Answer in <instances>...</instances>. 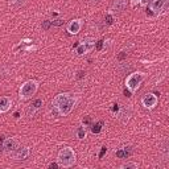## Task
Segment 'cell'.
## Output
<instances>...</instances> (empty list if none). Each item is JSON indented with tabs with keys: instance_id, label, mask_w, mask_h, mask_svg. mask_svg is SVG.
<instances>
[{
	"instance_id": "2",
	"label": "cell",
	"mask_w": 169,
	"mask_h": 169,
	"mask_svg": "<svg viewBox=\"0 0 169 169\" xmlns=\"http://www.w3.org/2000/svg\"><path fill=\"white\" fill-rule=\"evenodd\" d=\"M57 163L59 167L62 168H70L77 163V155L73 148L70 147H63L59 149L58 152V157H57Z\"/></svg>"
},
{
	"instance_id": "23",
	"label": "cell",
	"mask_w": 169,
	"mask_h": 169,
	"mask_svg": "<svg viewBox=\"0 0 169 169\" xmlns=\"http://www.w3.org/2000/svg\"><path fill=\"white\" fill-rule=\"evenodd\" d=\"M126 57H127V53H126V52H120V54L118 56V59H119V61H123V59L126 58Z\"/></svg>"
},
{
	"instance_id": "28",
	"label": "cell",
	"mask_w": 169,
	"mask_h": 169,
	"mask_svg": "<svg viewBox=\"0 0 169 169\" xmlns=\"http://www.w3.org/2000/svg\"><path fill=\"white\" fill-rule=\"evenodd\" d=\"M82 122H83V124H90L91 119L88 118V116H86V118H83V120H82Z\"/></svg>"
},
{
	"instance_id": "9",
	"label": "cell",
	"mask_w": 169,
	"mask_h": 169,
	"mask_svg": "<svg viewBox=\"0 0 169 169\" xmlns=\"http://www.w3.org/2000/svg\"><path fill=\"white\" fill-rule=\"evenodd\" d=\"M82 28V20H71V21L67 24V32L70 34H77L79 33Z\"/></svg>"
},
{
	"instance_id": "8",
	"label": "cell",
	"mask_w": 169,
	"mask_h": 169,
	"mask_svg": "<svg viewBox=\"0 0 169 169\" xmlns=\"http://www.w3.org/2000/svg\"><path fill=\"white\" fill-rule=\"evenodd\" d=\"M31 155V151L28 147H20L16 148L15 151L11 152V156L13 160H17V161H23V160H27Z\"/></svg>"
},
{
	"instance_id": "27",
	"label": "cell",
	"mask_w": 169,
	"mask_h": 169,
	"mask_svg": "<svg viewBox=\"0 0 169 169\" xmlns=\"http://www.w3.org/2000/svg\"><path fill=\"white\" fill-rule=\"evenodd\" d=\"M84 74H86V73H84V71H83V70H81V71H78V75H77V78H78V79H81V78H83V77H84Z\"/></svg>"
},
{
	"instance_id": "10",
	"label": "cell",
	"mask_w": 169,
	"mask_h": 169,
	"mask_svg": "<svg viewBox=\"0 0 169 169\" xmlns=\"http://www.w3.org/2000/svg\"><path fill=\"white\" fill-rule=\"evenodd\" d=\"M126 8H127V0H115L112 3L110 11L112 13H119V12H123Z\"/></svg>"
},
{
	"instance_id": "29",
	"label": "cell",
	"mask_w": 169,
	"mask_h": 169,
	"mask_svg": "<svg viewBox=\"0 0 169 169\" xmlns=\"http://www.w3.org/2000/svg\"><path fill=\"white\" fill-rule=\"evenodd\" d=\"M124 94H126L127 96H131V95H132V92H131L130 90H128V88H126V90H124Z\"/></svg>"
},
{
	"instance_id": "16",
	"label": "cell",
	"mask_w": 169,
	"mask_h": 169,
	"mask_svg": "<svg viewBox=\"0 0 169 169\" xmlns=\"http://www.w3.org/2000/svg\"><path fill=\"white\" fill-rule=\"evenodd\" d=\"M77 138L78 139H84V138H86V130H84V127H78L77 128Z\"/></svg>"
},
{
	"instance_id": "12",
	"label": "cell",
	"mask_w": 169,
	"mask_h": 169,
	"mask_svg": "<svg viewBox=\"0 0 169 169\" xmlns=\"http://www.w3.org/2000/svg\"><path fill=\"white\" fill-rule=\"evenodd\" d=\"M41 106H42V99H40V98H37V99H34L33 102H32L29 106H28V108H27V112H28V115H33L36 111L37 110H40L41 108Z\"/></svg>"
},
{
	"instance_id": "11",
	"label": "cell",
	"mask_w": 169,
	"mask_h": 169,
	"mask_svg": "<svg viewBox=\"0 0 169 169\" xmlns=\"http://www.w3.org/2000/svg\"><path fill=\"white\" fill-rule=\"evenodd\" d=\"M16 148H17V142L13 139V138H8V139H4L3 142V149L8 152V153H11L12 151H15Z\"/></svg>"
},
{
	"instance_id": "18",
	"label": "cell",
	"mask_w": 169,
	"mask_h": 169,
	"mask_svg": "<svg viewBox=\"0 0 169 169\" xmlns=\"http://www.w3.org/2000/svg\"><path fill=\"white\" fill-rule=\"evenodd\" d=\"M103 44H104V41H103V40H98V41H95V50L96 52H100V50H102L103 49Z\"/></svg>"
},
{
	"instance_id": "6",
	"label": "cell",
	"mask_w": 169,
	"mask_h": 169,
	"mask_svg": "<svg viewBox=\"0 0 169 169\" xmlns=\"http://www.w3.org/2000/svg\"><path fill=\"white\" fill-rule=\"evenodd\" d=\"M95 46V40L94 38H84L83 41L78 44V46L75 48V54L77 56H83L88 53L92 48Z\"/></svg>"
},
{
	"instance_id": "24",
	"label": "cell",
	"mask_w": 169,
	"mask_h": 169,
	"mask_svg": "<svg viewBox=\"0 0 169 169\" xmlns=\"http://www.w3.org/2000/svg\"><path fill=\"white\" fill-rule=\"evenodd\" d=\"M106 152H107V148H106V147H102V149H100V152H99V157L102 159L103 156H104V153H106Z\"/></svg>"
},
{
	"instance_id": "33",
	"label": "cell",
	"mask_w": 169,
	"mask_h": 169,
	"mask_svg": "<svg viewBox=\"0 0 169 169\" xmlns=\"http://www.w3.org/2000/svg\"><path fill=\"white\" fill-rule=\"evenodd\" d=\"M91 2H99V0H91Z\"/></svg>"
},
{
	"instance_id": "19",
	"label": "cell",
	"mask_w": 169,
	"mask_h": 169,
	"mask_svg": "<svg viewBox=\"0 0 169 169\" xmlns=\"http://www.w3.org/2000/svg\"><path fill=\"white\" fill-rule=\"evenodd\" d=\"M24 3H25V0H11L9 2V4L13 7H20V5H23Z\"/></svg>"
},
{
	"instance_id": "26",
	"label": "cell",
	"mask_w": 169,
	"mask_h": 169,
	"mask_svg": "<svg viewBox=\"0 0 169 169\" xmlns=\"http://www.w3.org/2000/svg\"><path fill=\"white\" fill-rule=\"evenodd\" d=\"M111 111H112V112H118V111H119V106H118V104H112Z\"/></svg>"
},
{
	"instance_id": "14",
	"label": "cell",
	"mask_w": 169,
	"mask_h": 169,
	"mask_svg": "<svg viewBox=\"0 0 169 169\" xmlns=\"http://www.w3.org/2000/svg\"><path fill=\"white\" fill-rule=\"evenodd\" d=\"M12 106V99L9 96H0V112H7Z\"/></svg>"
},
{
	"instance_id": "25",
	"label": "cell",
	"mask_w": 169,
	"mask_h": 169,
	"mask_svg": "<svg viewBox=\"0 0 169 169\" xmlns=\"http://www.w3.org/2000/svg\"><path fill=\"white\" fill-rule=\"evenodd\" d=\"M58 163H50L49 164V169H56V168H58Z\"/></svg>"
},
{
	"instance_id": "13",
	"label": "cell",
	"mask_w": 169,
	"mask_h": 169,
	"mask_svg": "<svg viewBox=\"0 0 169 169\" xmlns=\"http://www.w3.org/2000/svg\"><path fill=\"white\" fill-rule=\"evenodd\" d=\"M115 155L118 159H128L132 155V148L131 147H123L115 151Z\"/></svg>"
},
{
	"instance_id": "15",
	"label": "cell",
	"mask_w": 169,
	"mask_h": 169,
	"mask_svg": "<svg viewBox=\"0 0 169 169\" xmlns=\"http://www.w3.org/2000/svg\"><path fill=\"white\" fill-rule=\"evenodd\" d=\"M102 128H103V122L100 120V122H96L95 124H92V126H91V132H92V134H100Z\"/></svg>"
},
{
	"instance_id": "4",
	"label": "cell",
	"mask_w": 169,
	"mask_h": 169,
	"mask_svg": "<svg viewBox=\"0 0 169 169\" xmlns=\"http://www.w3.org/2000/svg\"><path fill=\"white\" fill-rule=\"evenodd\" d=\"M144 78H146V77H144V74L143 73H139V71L130 74L127 77V79H126V86H127V88L132 92V94H134L135 91H138V88H139L140 84L143 83Z\"/></svg>"
},
{
	"instance_id": "31",
	"label": "cell",
	"mask_w": 169,
	"mask_h": 169,
	"mask_svg": "<svg viewBox=\"0 0 169 169\" xmlns=\"http://www.w3.org/2000/svg\"><path fill=\"white\" fill-rule=\"evenodd\" d=\"M13 116H15L16 119H17V118H20V114H19V112H15V114H13Z\"/></svg>"
},
{
	"instance_id": "32",
	"label": "cell",
	"mask_w": 169,
	"mask_h": 169,
	"mask_svg": "<svg viewBox=\"0 0 169 169\" xmlns=\"http://www.w3.org/2000/svg\"><path fill=\"white\" fill-rule=\"evenodd\" d=\"M132 2V4H138V3H140V0H131Z\"/></svg>"
},
{
	"instance_id": "5",
	"label": "cell",
	"mask_w": 169,
	"mask_h": 169,
	"mask_svg": "<svg viewBox=\"0 0 169 169\" xmlns=\"http://www.w3.org/2000/svg\"><path fill=\"white\" fill-rule=\"evenodd\" d=\"M168 2L169 0H151L149 7L147 8V13L148 15H159L163 11L167 9L168 7Z\"/></svg>"
},
{
	"instance_id": "21",
	"label": "cell",
	"mask_w": 169,
	"mask_h": 169,
	"mask_svg": "<svg viewBox=\"0 0 169 169\" xmlns=\"http://www.w3.org/2000/svg\"><path fill=\"white\" fill-rule=\"evenodd\" d=\"M104 23H106V25H111V24L114 23V17H112V15H107L106 19H104Z\"/></svg>"
},
{
	"instance_id": "30",
	"label": "cell",
	"mask_w": 169,
	"mask_h": 169,
	"mask_svg": "<svg viewBox=\"0 0 169 169\" xmlns=\"http://www.w3.org/2000/svg\"><path fill=\"white\" fill-rule=\"evenodd\" d=\"M149 2H151V0H140V3H142L143 5H147V4L149 3Z\"/></svg>"
},
{
	"instance_id": "22",
	"label": "cell",
	"mask_w": 169,
	"mask_h": 169,
	"mask_svg": "<svg viewBox=\"0 0 169 169\" xmlns=\"http://www.w3.org/2000/svg\"><path fill=\"white\" fill-rule=\"evenodd\" d=\"M62 24H63V20L57 19V20H53V21H52V27H59V25H62Z\"/></svg>"
},
{
	"instance_id": "17",
	"label": "cell",
	"mask_w": 169,
	"mask_h": 169,
	"mask_svg": "<svg viewBox=\"0 0 169 169\" xmlns=\"http://www.w3.org/2000/svg\"><path fill=\"white\" fill-rule=\"evenodd\" d=\"M136 168H138L136 163H126L122 165V169H136Z\"/></svg>"
},
{
	"instance_id": "20",
	"label": "cell",
	"mask_w": 169,
	"mask_h": 169,
	"mask_svg": "<svg viewBox=\"0 0 169 169\" xmlns=\"http://www.w3.org/2000/svg\"><path fill=\"white\" fill-rule=\"evenodd\" d=\"M50 27H52V21H50V20H45V21H42V29L44 31H48Z\"/></svg>"
},
{
	"instance_id": "7",
	"label": "cell",
	"mask_w": 169,
	"mask_h": 169,
	"mask_svg": "<svg viewBox=\"0 0 169 169\" xmlns=\"http://www.w3.org/2000/svg\"><path fill=\"white\" fill-rule=\"evenodd\" d=\"M157 102H159V98L157 95L153 94V92H147L146 95L142 98V104L148 110H152L157 106Z\"/></svg>"
},
{
	"instance_id": "3",
	"label": "cell",
	"mask_w": 169,
	"mask_h": 169,
	"mask_svg": "<svg viewBox=\"0 0 169 169\" xmlns=\"http://www.w3.org/2000/svg\"><path fill=\"white\" fill-rule=\"evenodd\" d=\"M37 88H38V82L34 81V79H29V81L24 82L19 91L20 99L32 98V95H34L36 92H37Z\"/></svg>"
},
{
	"instance_id": "1",
	"label": "cell",
	"mask_w": 169,
	"mask_h": 169,
	"mask_svg": "<svg viewBox=\"0 0 169 169\" xmlns=\"http://www.w3.org/2000/svg\"><path fill=\"white\" fill-rule=\"evenodd\" d=\"M75 103H77V98L74 94L62 92L54 96V99L52 100V107L57 116H66L73 111Z\"/></svg>"
}]
</instances>
